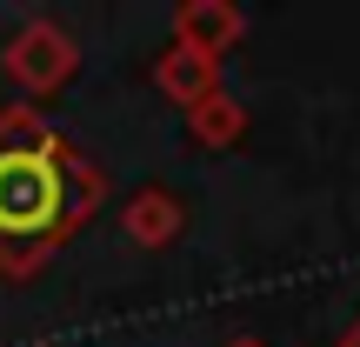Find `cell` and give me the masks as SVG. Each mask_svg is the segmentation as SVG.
Listing matches in <instances>:
<instances>
[{"instance_id":"6da1fadb","label":"cell","mask_w":360,"mask_h":347,"mask_svg":"<svg viewBox=\"0 0 360 347\" xmlns=\"http://www.w3.org/2000/svg\"><path fill=\"white\" fill-rule=\"evenodd\" d=\"M101 207V174L34 107L0 114V274H34Z\"/></svg>"},{"instance_id":"7a4b0ae2","label":"cell","mask_w":360,"mask_h":347,"mask_svg":"<svg viewBox=\"0 0 360 347\" xmlns=\"http://www.w3.org/2000/svg\"><path fill=\"white\" fill-rule=\"evenodd\" d=\"M67 74H74V40H67L53 20H34V27L13 34V47H7V80H13L20 94H53Z\"/></svg>"},{"instance_id":"277c9868","label":"cell","mask_w":360,"mask_h":347,"mask_svg":"<svg viewBox=\"0 0 360 347\" xmlns=\"http://www.w3.org/2000/svg\"><path fill=\"white\" fill-rule=\"evenodd\" d=\"M180 27H187V34H214V47H220V40H227V34H233L240 20H233V13H207V7H193V13H187Z\"/></svg>"},{"instance_id":"5b68a950","label":"cell","mask_w":360,"mask_h":347,"mask_svg":"<svg viewBox=\"0 0 360 347\" xmlns=\"http://www.w3.org/2000/svg\"><path fill=\"white\" fill-rule=\"evenodd\" d=\"M340 347H360V327H354V334H347V341H340Z\"/></svg>"},{"instance_id":"3957f363","label":"cell","mask_w":360,"mask_h":347,"mask_svg":"<svg viewBox=\"0 0 360 347\" xmlns=\"http://www.w3.org/2000/svg\"><path fill=\"white\" fill-rule=\"evenodd\" d=\"M174 227H180V220H174V201H160V194H147V201L134 207V234H141V241H167Z\"/></svg>"}]
</instances>
